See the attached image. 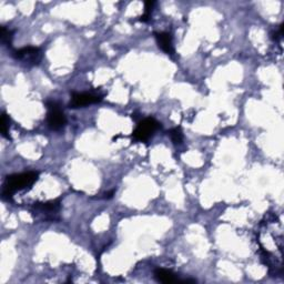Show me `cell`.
<instances>
[{"instance_id":"7","label":"cell","mask_w":284,"mask_h":284,"mask_svg":"<svg viewBox=\"0 0 284 284\" xmlns=\"http://www.w3.org/2000/svg\"><path fill=\"white\" fill-rule=\"evenodd\" d=\"M154 278L162 283H176L179 281L176 274L169 270H164V269H157L154 272Z\"/></svg>"},{"instance_id":"8","label":"cell","mask_w":284,"mask_h":284,"mask_svg":"<svg viewBox=\"0 0 284 284\" xmlns=\"http://www.w3.org/2000/svg\"><path fill=\"white\" fill-rule=\"evenodd\" d=\"M9 117L6 115V113H2L1 116V124H0V129H1V135L2 137L9 139Z\"/></svg>"},{"instance_id":"9","label":"cell","mask_w":284,"mask_h":284,"mask_svg":"<svg viewBox=\"0 0 284 284\" xmlns=\"http://www.w3.org/2000/svg\"><path fill=\"white\" fill-rule=\"evenodd\" d=\"M14 38V31L7 29L6 27H1V41L6 46H10L11 43H13Z\"/></svg>"},{"instance_id":"10","label":"cell","mask_w":284,"mask_h":284,"mask_svg":"<svg viewBox=\"0 0 284 284\" xmlns=\"http://www.w3.org/2000/svg\"><path fill=\"white\" fill-rule=\"evenodd\" d=\"M170 137H171V140L173 141L174 145H179V143L182 142L183 140V135L180 128L172 129V130L170 131Z\"/></svg>"},{"instance_id":"3","label":"cell","mask_w":284,"mask_h":284,"mask_svg":"<svg viewBox=\"0 0 284 284\" xmlns=\"http://www.w3.org/2000/svg\"><path fill=\"white\" fill-rule=\"evenodd\" d=\"M13 56L14 58L30 64V66H36V64L39 63L41 61V57H43L39 48L30 46L15 50L13 52Z\"/></svg>"},{"instance_id":"1","label":"cell","mask_w":284,"mask_h":284,"mask_svg":"<svg viewBox=\"0 0 284 284\" xmlns=\"http://www.w3.org/2000/svg\"><path fill=\"white\" fill-rule=\"evenodd\" d=\"M37 172H25L7 177L2 191L3 199L10 200L17 190H22V189H26L27 187H31L37 181Z\"/></svg>"},{"instance_id":"11","label":"cell","mask_w":284,"mask_h":284,"mask_svg":"<svg viewBox=\"0 0 284 284\" xmlns=\"http://www.w3.org/2000/svg\"><path fill=\"white\" fill-rule=\"evenodd\" d=\"M113 193H115V191H111V192H108V193H105V199H111L112 198V195H113Z\"/></svg>"},{"instance_id":"6","label":"cell","mask_w":284,"mask_h":284,"mask_svg":"<svg viewBox=\"0 0 284 284\" xmlns=\"http://www.w3.org/2000/svg\"><path fill=\"white\" fill-rule=\"evenodd\" d=\"M156 39L162 50L168 55H173L174 49L172 45V37L169 32H159L156 33Z\"/></svg>"},{"instance_id":"5","label":"cell","mask_w":284,"mask_h":284,"mask_svg":"<svg viewBox=\"0 0 284 284\" xmlns=\"http://www.w3.org/2000/svg\"><path fill=\"white\" fill-rule=\"evenodd\" d=\"M100 100V97L93 96L91 93H73L69 105L70 108H80L85 107V105L97 104Z\"/></svg>"},{"instance_id":"2","label":"cell","mask_w":284,"mask_h":284,"mask_svg":"<svg viewBox=\"0 0 284 284\" xmlns=\"http://www.w3.org/2000/svg\"><path fill=\"white\" fill-rule=\"evenodd\" d=\"M159 127L160 123L156 119L147 118L139 122L138 127L134 131V138L139 141H146L158 130Z\"/></svg>"},{"instance_id":"4","label":"cell","mask_w":284,"mask_h":284,"mask_svg":"<svg viewBox=\"0 0 284 284\" xmlns=\"http://www.w3.org/2000/svg\"><path fill=\"white\" fill-rule=\"evenodd\" d=\"M48 108L49 112L47 116V122L49 128L52 129V130H60V129H62L67 122L64 113L60 110V108L55 102L48 104Z\"/></svg>"}]
</instances>
